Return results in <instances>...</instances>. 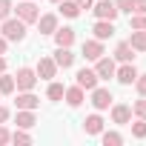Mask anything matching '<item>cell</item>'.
Here are the masks:
<instances>
[{"label":"cell","mask_w":146,"mask_h":146,"mask_svg":"<svg viewBox=\"0 0 146 146\" xmlns=\"http://www.w3.org/2000/svg\"><path fill=\"white\" fill-rule=\"evenodd\" d=\"M35 83H37V72L35 69H29V66L17 69V75H15V89L17 92H32Z\"/></svg>","instance_id":"obj_1"},{"label":"cell","mask_w":146,"mask_h":146,"mask_svg":"<svg viewBox=\"0 0 146 146\" xmlns=\"http://www.w3.org/2000/svg\"><path fill=\"white\" fill-rule=\"evenodd\" d=\"M3 37L6 40H23L26 37V23L20 20V17H15V20H3Z\"/></svg>","instance_id":"obj_2"},{"label":"cell","mask_w":146,"mask_h":146,"mask_svg":"<svg viewBox=\"0 0 146 146\" xmlns=\"http://www.w3.org/2000/svg\"><path fill=\"white\" fill-rule=\"evenodd\" d=\"M98 20H115L117 17V6H115V0H98V6L92 9Z\"/></svg>","instance_id":"obj_3"},{"label":"cell","mask_w":146,"mask_h":146,"mask_svg":"<svg viewBox=\"0 0 146 146\" xmlns=\"http://www.w3.org/2000/svg\"><path fill=\"white\" fill-rule=\"evenodd\" d=\"M17 17L23 20V23H35L37 17H40V12H37V6H35V0H23V3H17Z\"/></svg>","instance_id":"obj_4"},{"label":"cell","mask_w":146,"mask_h":146,"mask_svg":"<svg viewBox=\"0 0 146 146\" xmlns=\"http://www.w3.org/2000/svg\"><path fill=\"white\" fill-rule=\"evenodd\" d=\"M35 72H37V78H43V80H52V78L57 75V63H54V57H40Z\"/></svg>","instance_id":"obj_5"},{"label":"cell","mask_w":146,"mask_h":146,"mask_svg":"<svg viewBox=\"0 0 146 146\" xmlns=\"http://www.w3.org/2000/svg\"><path fill=\"white\" fill-rule=\"evenodd\" d=\"M75 78H78V86H80V89H89V92H92V89L98 86V80H100L95 69H80Z\"/></svg>","instance_id":"obj_6"},{"label":"cell","mask_w":146,"mask_h":146,"mask_svg":"<svg viewBox=\"0 0 146 146\" xmlns=\"http://www.w3.org/2000/svg\"><path fill=\"white\" fill-rule=\"evenodd\" d=\"M95 63H98V66H95V72H98V78H100V80L115 78V69H117V66H115V60H112V57H98Z\"/></svg>","instance_id":"obj_7"},{"label":"cell","mask_w":146,"mask_h":146,"mask_svg":"<svg viewBox=\"0 0 146 146\" xmlns=\"http://www.w3.org/2000/svg\"><path fill=\"white\" fill-rule=\"evenodd\" d=\"M109 103H112V92H109V89L95 86V89H92V106L100 112V109H109Z\"/></svg>","instance_id":"obj_8"},{"label":"cell","mask_w":146,"mask_h":146,"mask_svg":"<svg viewBox=\"0 0 146 146\" xmlns=\"http://www.w3.org/2000/svg\"><path fill=\"white\" fill-rule=\"evenodd\" d=\"M83 57L86 60H98V57H103V40H86L83 43Z\"/></svg>","instance_id":"obj_9"},{"label":"cell","mask_w":146,"mask_h":146,"mask_svg":"<svg viewBox=\"0 0 146 146\" xmlns=\"http://www.w3.org/2000/svg\"><path fill=\"white\" fill-rule=\"evenodd\" d=\"M115 78H117L123 86H129V83H135V78H137V69H135L132 63H123L120 69H115Z\"/></svg>","instance_id":"obj_10"},{"label":"cell","mask_w":146,"mask_h":146,"mask_svg":"<svg viewBox=\"0 0 146 146\" xmlns=\"http://www.w3.org/2000/svg\"><path fill=\"white\" fill-rule=\"evenodd\" d=\"M54 63H57V69H69L72 63H75V54L69 52V46H57V52H54Z\"/></svg>","instance_id":"obj_11"},{"label":"cell","mask_w":146,"mask_h":146,"mask_svg":"<svg viewBox=\"0 0 146 146\" xmlns=\"http://www.w3.org/2000/svg\"><path fill=\"white\" fill-rule=\"evenodd\" d=\"M15 103H17V109H37V106H40V98L32 95V92H20Z\"/></svg>","instance_id":"obj_12"},{"label":"cell","mask_w":146,"mask_h":146,"mask_svg":"<svg viewBox=\"0 0 146 146\" xmlns=\"http://www.w3.org/2000/svg\"><path fill=\"white\" fill-rule=\"evenodd\" d=\"M112 120H115V123H120V126H123V123H129V120H132V106L117 103V106L112 109Z\"/></svg>","instance_id":"obj_13"},{"label":"cell","mask_w":146,"mask_h":146,"mask_svg":"<svg viewBox=\"0 0 146 146\" xmlns=\"http://www.w3.org/2000/svg\"><path fill=\"white\" fill-rule=\"evenodd\" d=\"M54 43L57 46H72V43H75V29H69V26L54 29Z\"/></svg>","instance_id":"obj_14"},{"label":"cell","mask_w":146,"mask_h":146,"mask_svg":"<svg viewBox=\"0 0 146 146\" xmlns=\"http://www.w3.org/2000/svg\"><path fill=\"white\" fill-rule=\"evenodd\" d=\"M92 32H95V37H98V40H106V37H112V35H115V26H112V20H98Z\"/></svg>","instance_id":"obj_15"},{"label":"cell","mask_w":146,"mask_h":146,"mask_svg":"<svg viewBox=\"0 0 146 146\" xmlns=\"http://www.w3.org/2000/svg\"><path fill=\"white\" fill-rule=\"evenodd\" d=\"M129 46H132L135 52H146V29H132Z\"/></svg>","instance_id":"obj_16"},{"label":"cell","mask_w":146,"mask_h":146,"mask_svg":"<svg viewBox=\"0 0 146 146\" xmlns=\"http://www.w3.org/2000/svg\"><path fill=\"white\" fill-rule=\"evenodd\" d=\"M63 98H66V103H69L72 109H78V106L83 103V89H80V86H72V89L63 92Z\"/></svg>","instance_id":"obj_17"},{"label":"cell","mask_w":146,"mask_h":146,"mask_svg":"<svg viewBox=\"0 0 146 146\" xmlns=\"http://www.w3.org/2000/svg\"><path fill=\"white\" fill-rule=\"evenodd\" d=\"M37 120H35V109H20L17 112V129H32Z\"/></svg>","instance_id":"obj_18"},{"label":"cell","mask_w":146,"mask_h":146,"mask_svg":"<svg viewBox=\"0 0 146 146\" xmlns=\"http://www.w3.org/2000/svg\"><path fill=\"white\" fill-rule=\"evenodd\" d=\"M37 23H40V35H54V29H57L54 15H43V17H37Z\"/></svg>","instance_id":"obj_19"},{"label":"cell","mask_w":146,"mask_h":146,"mask_svg":"<svg viewBox=\"0 0 146 146\" xmlns=\"http://www.w3.org/2000/svg\"><path fill=\"white\" fill-rule=\"evenodd\" d=\"M83 123H86V135H100L103 132V117L100 115H89Z\"/></svg>","instance_id":"obj_20"},{"label":"cell","mask_w":146,"mask_h":146,"mask_svg":"<svg viewBox=\"0 0 146 146\" xmlns=\"http://www.w3.org/2000/svg\"><path fill=\"white\" fill-rule=\"evenodd\" d=\"M132 52H135V49H132L129 43H117V49H115V57H117L120 63H132V57H135Z\"/></svg>","instance_id":"obj_21"},{"label":"cell","mask_w":146,"mask_h":146,"mask_svg":"<svg viewBox=\"0 0 146 146\" xmlns=\"http://www.w3.org/2000/svg\"><path fill=\"white\" fill-rule=\"evenodd\" d=\"M57 6H60V12H63L66 17H78V15H80V6L75 3V0H60Z\"/></svg>","instance_id":"obj_22"},{"label":"cell","mask_w":146,"mask_h":146,"mask_svg":"<svg viewBox=\"0 0 146 146\" xmlns=\"http://www.w3.org/2000/svg\"><path fill=\"white\" fill-rule=\"evenodd\" d=\"M100 140H103V146H120V143H123V135H117V132H103Z\"/></svg>","instance_id":"obj_23"},{"label":"cell","mask_w":146,"mask_h":146,"mask_svg":"<svg viewBox=\"0 0 146 146\" xmlns=\"http://www.w3.org/2000/svg\"><path fill=\"white\" fill-rule=\"evenodd\" d=\"M15 92V78H9L6 72L0 75V95H12Z\"/></svg>","instance_id":"obj_24"},{"label":"cell","mask_w":146,"mask_h":146,"mask_svg":"<svg viewBox=\"0 0 146 146\" xmlns=\"http://www.w3.org/2000/svg\"><path fill=\"white\" fill-rule=\"evenodd\" d=\"M63 92H66V89H63L60 83H49V92H46V95H49V100H60Z\"/></svg>","instance_id":"obj_25"},{"label":"cell","mask_w":146,"mask_h":146,"mask_svg":"<svg viewBox=\"0 0 146 146\" xmlns=\"http://www.w3.org/2000/svg\"><path fill=\"white\" fill-rule=\"evenodd\" d=\"M132 135L143 140V137H146V120H137V123H132Z\"/></svg>","instance_id":"obj_26"},{"label":"cell","mask_w":146,"mask_h":146,"mask_svg":"<svg viewBox=\"0 0 146 146\" xmlns=\"http://www.w3.org/2000/svg\"><path fill=\"white\" fill-rule=\"evenodd\" d=\"M129 26L132 29H146V15H132L129 17Z\"/></svg>","instance_id":"obj_27"},{"label":"cell","mask_w":146,"mask_h":146,"mask_svg":"<svg viewBox=\"0 0 146 146\" xmlns=\"http://www.w3.org/2000/svg\"><path fill=\"white\" fill-rule=\"evenodd\" d=\"M12 140H15V143H32V135L23 132V129H17V132L12 135Z\"/></svg>","instance_id":"obj_28"},{"label":"cell","mask_w":146,"mask_h":146,"mask_svg":"<svg viewBox=\"0 0 146 146\" xmlns=\"http://www.w3.org/2000/svg\"><path fill=\"white\" fill-rule=\"evenodd\" d=\"M135 115H137L140 120H146V98H140V100L135 103Z\"/></svg>","instance_id":"obj_29"},{"label":"cell","mask_w":146,"mask_h":146,"mask_svg":"<svg viewBox=\"0 0 146 146\" xmlns=\"http://www.w3.org/2000/svg\"><path fill=\"white\" fill-rule=\"evenodd\" d=\"M135 86H137V95L146 98V75H137V78H135Z\"/></svg>","instance_id":"obj_30"},{"label":"cell","mask_w":146,"mask_h":146,"mask_svg":"<svg viewBox=\"0 0 146 146\" xmlns=\"http://www.w3.org/2000/svg\"><path fill=\"white\" fill-rule=\"evenodd\" d=\"M115 6H117V12H132L135 0H115Z\"/></svg>","instance_id":"obj_31"},{"label":"cell","mask_w":146,"mask_h":146,"mask_svg":"<svg viewBox=\"0 0 146 146\" xmlns=\"http://www.w3.org/2000/svg\"><path fill=\"white\" fill-rule=\"evenodd\" d=\"M9 12H12V3H9V0H0V20H6Z\"/></svg>","instance_id":"obj_32"},{"label":"cell","mask_w":146,"mask_h":146,"mask_svg":"<svg viewBox=\"0 0 146 146\" xmlns=\"http://www.w3.org/2000/svg\"><path fill=\"white\" fill-rule=\"evenodd\" d=\"M132 12H135V15H146V0H135Z\"/></svg>","instance_id":"obj_33"},{"label":"cell","mask_w":146,"mask_h":146,"mask_svg":"<svg viewBox=\"0 0 146 146\" xmlns=\"http://www.w3.org/2000/svg\"><path fill=\"white\" fill-rule=\"evenodd\" d=\"M9 140H12L9 129H3V126H0V146H3V143H9Z\"/></svg>","instance_id":"obj_34"},{"label":"cell","mask_w":146,"mask_h":146,"mask_svg":"<svg viewBox=\"0 0 146 146\" xmlns=\"http://www.w3.org/2000/svg\"><path fill=\"white\" fill-rule=\"evenodd\" d=\"M75 3H78L80 9H92V3H95V0H75Z\"/></svg>","instance_id":"obj_35"},{"label":"cell","mask_w":146,"mask_h":146,"mask_svg":"<svg viewBox=\"0 0 146 146\" xmlns=\"http://www.w3.org/2000/svg\"><path fill=\"white\" fill-rule=\"evenodd\" d=\"M6 120H9V109H6V106H0V123H6Z\"/></svg>","instance_id":"obj_36"},{"label":"cell","mask_w":146,"mask_h":146,"mask_svg":"<svg viewBox=\"0 0 146 146\" xmlns=\"http://www.w3.org/2000/svg\"><path fill=\"white\" fill-rule=\"evenodd\" d=\"M0 54H6V37H0Z\"/></svg>","instance_id":"obj_37"},{"label":"cell","mask_w":146,"mask_h":146,"mask_svg":"<svg viewBox=\"0 0 146 146\" xmlns=\"http://www.w3.org/2000/svg\"><path fill=\"white\" fill-rule=\"evenodd\" d=\"M6 72V57H0V75Z\"/></svg>","instance_id":"obj_38"},{"label":"cell","mask_w":146,"mask_h":146,"mask_svg":"<svg viewBox=\"0 0 146 146\" xmlns=\"http://www.w3.org/2000/svg\"><path fill=\"white\" fill-rule=\"evenodd\" d=\"M52 3H60V0H52Z\"/></svg>","instance_id":"obj_39"}]
</instances>
